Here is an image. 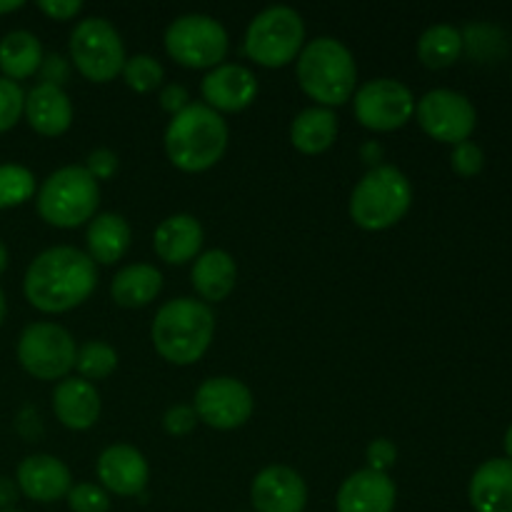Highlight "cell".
<instances>
[{"label":"cell","instance_id":"cell-35","mask_svg":"<svg viewBox=\"0 0 512 512\" xmlns=\"http://www.w3.org/2000/svg\"><path fill=\"white\" fill-rule=\"evenodd\" d=\"M365 460H368L370 470L388 475V470L398 463V448H395L393 440L375 438L370 440L368 450H365Z\"/></svg>","mask_w":512,"mask_h":512},{"label":"cell","instance_id":"cell-47","mask_svg":"<svg viewBox=\"0 0 512 512\" xmlns=\"http://www.w3.org/2000/svg\"><path fill=\"white\" fill-rule=\"evenodd\" d=\"M0 512H18V510H0Z\"/></svg>","mask_w":512,"mask_h":512},{"label":"cell","instance_id":"cell-19","mask_svg":"<svg viewBox=\"0 0 512 512\" xmlns=\"http://www.w3.org/2000/svg\"><path fill=\"white\" fill-rule=\"evenodd\" d=\"M23 113L30 128L45 138H58V135L68 133V128L73 125V103L58 85L38 83L35 88H30L25 95Z\"/></svg>","mask_w":512,"mask_h":512},{"label":"cell","instance_id":"cell-36","mask_svg":"<svg viewBox=\"0 0 512 512\" xmlns=\"http://www.w3.org/2000/svg\"><path fill=\"white\" fill-rule=\"evenodd\" d=\"M198 415H195L193 405H173L168 413L163 415V428L165 433L173 435V438H183V435H190L198 425Z\"/></svg>","mask_w":512,"mask_h":512},{"label":"cell","instance_id":"cell-43","mask_svg":"<svg viewBox=\"0 0 512 512\" xmlns=\"http://www.w3.org/2000/svg\"><path fill=\"white\" fill-rule=\"evenodd\" d=\"M20 8H23V3H20V0H0V15L13 13V10H20Z\"/></svg>","mask_w":512,"mask_h":512},{"label":"cell","instance_id":"cell-27","mask_svg":"<svg viewBox=\"0 0 512 512\" xmlns=\"http://www.w3.org/2000/svg\"><path fill=\"white\" fill-rule=\"evenodd\" d=\"M43 45L28 30H13V33L5 35L0 40V70H3V78L18 80L30 78L40 70L43 63Z\"/></svg>","mask_w":512,"mask_h":512},{"label":"cell","instance_id":"cell-11","mask_svg":"<svg viewBox=\"0 0 512 512\" xmlns=\"http://www.w3.org/2000/svg\"><path fill=\"white\" fill-rule=\"evenodd\" d=\"M415 103L418 100L405 83L393 78H375L355 90L353 113L363 128L373 133H393L413 120Z\"/></svg>","mask_w":512,"mask_h":512},{"label":"cell","instance_id":"cell-24","mask_svg":"<svg viewBox=\"0 0 512 512\" xmlns=\"http://www.w3.org/2000/svg\"><path fill=\"white\" fill-rule=\"evenodd\" d=\"M130 225L118 213H100L88 223L85 245H88V258L95 265H113L128 253L130 248Z\"/></svg>","mask_w":512,"mask_h":512},{"label":"cell","instance_id":"cell-25","mask_svg":"<svg viewBox=\"0 0 512 512\" xmlns=\"http://www.w3.org/2000/svg\"><path fill=\"white\" fill-rule=\"evenodd\" d=\"M338 138V118L330 108H305L290 123V143L303 155H320Z\"/></svg>","mask_w":512,"mask_h":512},{"label":"cell","instance_id":"cell-9","mask_svg":"<svg viewBox=\"0 0 512 512\" xmlns=\"http://www.w3.org/2000/svg\"><path fill=\"white\" fill-rule=\"evenodd\" d=\"M230 40L223 23L203 13L175 18L165 30V50L178 65L190 70H213L223 65Z\"/></svg>","mask_w":512,"mask_h":512},{"label":"cell","instance_id":"cell-6","mask_svg":"<svg viewBox=\"0 0 512 512\" xmlns=\"http://www.w3.org/2000/svg\"><path fill=\"white\" fill-rule=\"evenodd\" d=\"M35 205L40 218L53 228H80L98 213L100 183L83 165H65L43 180Z\"/></svg>","mask_w":512,"mask_h":512},{"label":"cell","instance_id":"cell-10","mask_svg":"<svg viewBox=\"0 0 512 512\" xmlns=\"http://www.w3.org/2000/svg\"><path fill=\"white\" fill-rule=\"evenodd\" d=\"M75 345L73 335L55 323H33L20 333L18 360L28 375L38 380H63L70 370H75Z\"/></svg>","mask_w":512,"mask_h":512},{"label":"cell","instance_id":"cell-41","mask_svg":"<svg viewBox=\"0 0 512 512\" xmlns=\"http://www.w3.org/2000/svg\"><path fill=\"white\" fill-rule=\"evenodd\" d=\"M18 493V483H13L8 478H0V508H10L18 500Z\"/></svg>","mask_w":512,"mask_h":512},{"label":"cell","instance_id":"cell-39","mask_svg":"<svg viewBox=\"0 0 512 512\" xmlns=\"http://www.w3.org/2000/svg\"><path fill=\"white\" fill-rule=\"evenodd\" d=\"M38 10L48 15L50 20H60L63 23V20L75 18L83 10V3H78V0H40Z\"/></svg>","mask_w":512,"mask_h":512},{"label":"cell","instance_id":"cell-30","mask_svg":"<svg viewBox=\"0 0 512 512\" xmlns=\"http://www.w3.org/2000/svg\"><path fill=\"white\" fill-rule=\"evenodd\" d=\"M123 80L130 90L135 93H153L163 85L165 80V68L153 58V55H130L123 65Z\"/></svg>","mask_w":512,"mask_h":512},{"label":"cell","instance_id":"cell-42","mask_svg":"<svg viewBox=\"0 0 512 512\" xmlns=\"http://www.w3.org/2000/svg\"><path fill=\"white\" fill-rule=\"evenodd\" d=\"M360 155H363V160L370 165V168H378V165H383L380 163V160H383V148H380V143H375V140L365 143L363 150H360Z\"/></svg>","mask_w":512,"mask_h":512},{"label":"cell","instance_id":"cell-13","mask_svg":"<svg viewBox=\"0 0 512 512\" xmlns=\"http://www.w3.org/2000/svg\"><path fill=\"white\" fill-rule=\"evenodd\" d=\"M193 410L200 423L213 430H238L250 420L255 410L248 385L230 375H218L200 383L195 390Z\"/></svg>","mask_w":512,"mask_h":512},{"label":"cell","instance_id":"cell-1","mask_svg":"<svg viewBox=\"0 0 512 512\" xmlns=\"http://www.w3.org/2000/svg\"><path fill=\"white\" fill-rule=\"evenodd\" d=\"M98 288V265L73 245L43 250L25 270V300L40 313H68Z\"/></svg>","mask_w":512,"mask_h":512},{"label":"cell","instance_id":"cell-3","mask_svg":"<svg viewBox=\"0 0 512 512\" xmlns=\"http://www.w3.org/2000/svg\"><path fill=\"white\" fill-rule=\"evenodd\" d=\"M228 123L205 103H190L165 128V153L183 173H205L228 150Z\"/></svg>","mask_w":512,"mask_h":512},{"label":"cell","instance_id":"cell-44","mask_svg":"<svg viewBox=\"0 0 512 512\" xmlns=\"http://www.w3.org/2000/svg\"><path fill=\"white\" fill-rule=\"evenodd\" d=\"M5 268H8V250H5V245L0 243V275H3Z\"/></svg>","mask_w":512,"mask_h":512},{"label":"cell","instance_id":"cell-21","mask_svg":"<svg viewBox=\"0 0 512 512\" xmlns=\"http://www.w3.org/2000/svg\"><path fill=\"white\" fill-rule=\"evenodd\" d=\"M53 413L68 430H90L100 418V393L83 378H63L53 390Z\"/></svg>","mask_w":512,"mask_h":512},{"label":"cell","instance_id":"cell-17","mask_svg":"<svg viewBox=\"0 0 512 512\" xmlns=\"http://www.w3.org/2000/svg\"><path fill=\"white\" fill-rule=\"evenodd\" d=\"M18 490L33 503H55L73 488L70 468L55 455H30L18 465L15 473Z\"/></svg>","mask_w":512,"mask_h":512},{"label":"cell","instance_id":"cell-26","mask_svg":"<svg viewBox=\"0 0 512 512\" xmlns=\"http://www.w3.org/2000/svg\"><path fill=\"white\" fill-rule=\"evenodd\" d=\"M163 290V273L155 265L135 263L118 270L110 283V295L120 308H145Z\"/></svg>","mask_w":512,"mask_h":512},{"label":"cell","instance_id":"cell-29","mask_svg":"<svg viewBox=\"0 0 512 512\" xmlns=\"http://www.w3.org/2000/svg\"><path fill=\"white\" fill-rule=\"evenodd\" d=\"M118 368V353L113 345L103 343V340H88L78 348L75 355V370L83 380L93 383V380H105L115 373Z\"/></svg>","mask_w":512,"mask_h":512},{"label":"cell","instance_id":"cell-20","mask_svg":"<svg viewBox=\"0 0 512 512\" xmlns=\"http://www.w3.org/2000/svg\"><path fill=\"white\" fill-rule=\"evenodd\" d=\"M203 225L195 215L175 213L165 218L153 233V248L163 263L185 265L195 260L203 248Z\"/></svg>","mask_w":512,"mask_h":512},{"label":"cell","instance_id":"cell-34","mask_svg":"<svg viewBox=\"0 0 512 512\" xmlns=\"http://www.w3.org/2000/svg\"><path fill=\"white\" fill-rule=\"evenodd\" d=\"M450 163H453V170L460 175V178H473V175H478L480 170H483L485 155L483 150H480V145L465 140V143L453 145Z\"/></svg>","mask_w":512,"mask_h":512},{"label":"cell","instance_id":"cell-7","mask_svg":"<svg viewBox=\"0 0 512 512\" xmlns=\"http://www.w3.org/2000/svg\"><path fill=\"white\" fill-rule=\"evenodd\" d=\"M305 45V23L288 5H270L250 20L245 30V53L263 68H285L298 60Z\"/></svg>","mask_w":512,"mask_h":512},{"label":"cell","instance_id":"cell-15","mask_svg":"<svg viewBox=\"0 0 512 512\" xmlns=\"http://www.w3.org/2000/svg\"><path fill=\"white\" fill-rule=\"evenodd\" d=\"M250 503L255 512H303L308 505V485L288 465H268L250 485Z\"/></svg>","mask_w":512,"mask_h":512},{"label":"cell","instance_id":"cell-32","mask_svg":"<svg viewBox=\"0 0 512 512\" xmlns=\"http://www.w3.org/2000/svg\"><path fill=\"white\" fill-rule=\"evenodd\" d=\"M65 500H68V508L73 512H108L110 510L108 493L95 483L73 485L70 493L65 495Z\"/></svg>","mask_w":512,"mask_h":512},{"label":"cell","instance_id":"cell-18","mask_svg":"<svg viewBox=\"0 0 512 512\" xmlns=\"http://www.w3.org/2000/svg\"><path fill=\"white\" fill-rule=\"evenodd\" d=\"M398 490L390 475L363 468L343 480L335 498L338 512H393Z\"/></svg>","mask_w":512,"mask_h":512},{"label":"cell","instance_id":"cell-28","mask_svg":"<svg viewBox=\"0 0 512 512\" xmlns=\"http://www.w3.org/2000/svg\"><path fill=\"white\" fill-rule=\"evenodd\" d=\"M463 45V33L455 25H430L418 40V58L430 70L450 68L463 55Z\"/></svg>","mask_w":512,"mask_h":512},{"label":"cell","instance_id":"cell-40","mask_svg":"<svg viewBox=\"0 0 512 512\" xmlns=\"http://www.w3.org/2000/svg\"><path fill=\"white\" fill-rule=\"evenodd\" d=\"M160 105H163V110H168L170 115H178L180 110H185L190 105L188 88L180 83L165 85V88L160 90Z\"/></svg>","mask_w":512,"mask_h":512},{"label":"cell","instance_id":"cell-12","mask_svg":"<svg viewBox=\"0 0 512 512\" xmlns=\"http://www.w3.org/2000/svg\"><path fill=\"white\" fill-rule=\"evenodd\" d=\"M415 118L430 138L450 145L465 143L478 125L475 105L463 93L450 88L428 90L415 103Z\"/></svg>","mask_w":512,"mask_h":512},{"label":"cell","instance_id":"cell-45","mask_svg":"<svg viewBox=\"0 0 512 512\" xmlns=\"http://www.w3.org/2000/svg\"><path fill=\"white\" fill-rule=\"evenodd\" d=\"M505 453H508V460H512V425L505 433Z\"/></svg>","mask_w":512,"mask_h":512},{"label":"cell","instance_id":"cell-2","mask_svg":"<svg viewBox=\"0 0 512 512\" xmlns=\"http://www.w3.org/2000/svg\"><path fill=\"white\" fill-rule=\"evenodd\" d=\"M215 335V315L208 303L195 298H175L160 305L150 325L155 353L170 365H193L208 353Z\"/></svg>","mask_w":512,"mask_h":512},{"label":"cell","instance_id":"cell-23","mask_svg":"<svg viewBox=\"0 0 512 512\" xmlns=\"http://www.w3.org/2000/svg\"><path fill=\"white\" fill-rule=\"evenodd\" d=\"M190 283L203 303H220L228 298L238 283V265L228 250H208L195 258L190 270Z\"/></svg>","mask_w":512,"mask_h":512},{"label":"cell","instance_id":"cell-4","mask_svg":"<svg viewBox=\"0 0 512 512\" xmlns=\"http://www.w3.org/2000/svg\"><path fill=\"white\" fill-rule=\"evenodd\" d=\"M295 73L303 93L320 108L333 110L345 105L358 90V65L353 53L328 35L303 45L295 60Z\"/></svg>","mask_w":512,"mask_h":512},{"label":"cell","instance_id":"cell-46","mask_svg":"<svg viewBox=\"0 0 512 512\" xmlns=\"http://www.w3.org/2000/svg\"><path fill=\"white\" fill-rule=\"evenodd\" d=\"M5 310H8V305H5V295H3V290H0V325H3V320H5Z\"/></svg>","mask_w":512,"mask_h":512},{"label":"cell","instance_id":"cell-37","mask_svg":"<svg viewBox=\"0 0 512 512\" xmlns=\"http://www.w3.org/2000/svg\"><path fill=\"white\" fill-rule=\"evenodd\" d=\"M83 168L88 170L98 183L100 180H110L115 173H118V155L108 148H98L88 155Z\"/></svg>","mask_w":512,"mask_h":512},{"label":"cell","instance_id":"cell-31","mask_svg":"<svg viewBox=\"0 0 512 512\" xmlns=\"http://www.w3.org/2000/svg\"><path fill=\"white\" fill-rule=\"evenodd\" d=\"M35 195V175L23 165H0V210L23 205Z\"/></svg>","mask_w":512,"mask_h":512},{"label":"cell","instance_id":"cell-38","mask_svg":"<svg viewBox=\"0 0 512 512\" xmlns=\"http://www.w3.org/2000/svg\"><path fill=\"white\" fill-rule=\"evenodd\" d=\"M40 78H43V83H48V85H63L65 80H68V75H70V65H68V60L63 58V55H58V53H48V55H43V63H40Z\"/></svg>","mask_w":512,"mask_h":512},{"label":"cell","instance_id":"cell-5","mask_svg":"<svg viewBox=\"0 0 512 512\" xmlns=\"http://www.w3.org/2000/svg\"><path fill=\"white\" fill-rule=\"evenodd\" d=\"M413 205V185L405 178L403 170L395 165H378L370 168L363 178L355 183L350 193L348 213L358 228L368 233H380L408 215Z\"/></svg>","mask_w":512,"mask_h":512},{"label":"cell","instance_id":"cell-16","mask_svg":"<svg viewBox=\"0 0 512 512\" xmlns=\"http://www.w3.org/2000/svg\"><path fill=\"white\" fill-rule=\"evenodd\" d=\"M200 93L215 113H240L258 98V78L253 70L238 63H223L208 70L200 83Z\"/></svg>","mask_w":512,"mask_h":512},{"label":"cell","instance_id":"cell-14","mask_svg":"<svg viewBox=\"0 0 512 512\" xmlns=\"http://www.w3.org/2000/svg\"><path fill=\"white\" fill-rule=\"evenodd\" d=\"M100 488L120 498H138L145 493L150 480V465L145 455L133 445H110L95 463Z\"/></svg>","mask_w":512,"mask_h":512},{"label":"cell","instance_id":"cell-22","mask_svg":"<svg viewBox=\"0 0 512 512\" xmlns=\"http://www.w3.org/2000/svg\"><path fill=\"white\" fill-rule=\"evenodd\" d=\"M468 498L475 512H512V460H485L470 478Z\"/></svg>","mask_w":512,"mask_h":512},{"label":"cell","instance_id":"cell-33","mask_svg":"<svg viewBox=\"0 0 512 512\" xmlns=\"http://www.w3.org/2000/svg\"><path fill=\"white\" fill-rule=\"evenodd\" d=\"M25 108V93L18 83L0 78V133L13 128Z\"/></svg>","mask_w":512,"mask_h":512},{"label":"cell","instance_id":"cell-8","mask_svg":"<svg viewBox=\"0 0 512 512\" xmlns=\"http://www.w3.org/2000/svg\"><path fill=\"white\" fill-rule=\"evenodd\" d=\"M70 63L90 83H110L128 60L115 25L105 18H85L70 33Z\"/></svg>","mask_w":512,"mask_h":512}]
</instances>
